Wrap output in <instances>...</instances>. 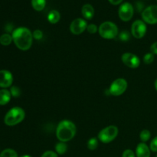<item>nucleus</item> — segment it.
<instances>
[{
    "label": "nucleus",
    "instance_id": "32",
    "mask_svg": "<svg viewBox=\"0 0 157 157\" xmlns=\"http://www.w3.org/2000/svg\"><path fill=\"white\" fill-rule=\"evenodd\" d=\"M108 1L110 4L113 5V6H117V5L121 4L124 0H108Z\"/></svg>",
    "mask_w": 157,
    "mask_h": 157
},
{
    "label": "nucleus",
    "instance_id": "33",
    "mask_svg": "<svg viewBox=\"0 0 157 157\" xmlns=\"http://www.w3.org/2000/svg\"><path fill=\"white\" fill-rule=\"evenodd\" d=\"M154 86H155V88H156V90H157V78L156 79V81H155V83H154Z\"/></svg>",
    "mask_w": 157,
    "mask_h": 157
},
{
    "label": "nucleus",
    "instance_id": "17",
    "mask_svg": "<svg viewBox=\"0 0 157 157\" xmlns=\"http://www.w3.org/2000/svg\"><path fill=\"white\" fill-rule=\"evenodd\" d=\"M46 0H32V6L37 12H41L45 8Z\"/></svg>",
    "mask_w": 157,
    "mask_h": 157
},
{
    "label": "nucleus",
    "instance_id": "2",
    "mask_svg": "<svg viewBox=\"0 0 157 157\" xmlns=\"http://www.w3.org/2000/svg\"><path fill=\"white\" fill-rule=\"evenodd\" d=\"M77 128L75 124L69 120H63L56 128V136L60 142L67 143L75 136Z\"/></svg>",
    "mask_w": 157,
    "mask_h": 157
},
{
    "label": "nucleus",
    "instance_id": "36",
    "mask_svg": "<svg viewBox=\"0 0 157 157\" xmlns=\"http://www.w3.org/2000/svg\"><path fill=\"white\" fill-rule=\"evenodd\" d=\"M156 2H157V0H156Z\"/></svg>",
    "mask_w": 157,
    "mask_h": 157
},
{
    "label": "nucleus",
    "instance_id": "1",
    "mask_svg": "<svg viewBox=\"0 0 157 157\" xmlns=\"http://www.w3.org/2000/svg\"><path fill=\"white\" fill-rule=\"evenodd\" d=\"M12 39L15 46L21 51H28L33 42V34L28 28L19 27L12 32Z\"/></svg>",
    "mask_w": 157,
    "mask_h": 157
},
{
    "label": "nucleus",
    "instance_id": "23",
    "mask_svg": "<svg viewBox=\"0 0 157 157\" xmlns=\"http://www.w3.org/2000/svg\"><path fill=\"white\" fill-rule=\"evenodd\" d=\"M154 55L151 52H149V53H147L144 56V62L146 64H150L153 62L154 61Z\"/></svg>",
    "mask_w": 157,
    "mask_h": 157
},
{
    "label": "nucleus",
    "instance_id": "5",
    "mask_svg": "<svg viewBox=\"0 0 157 157\" xmlns=\"http://www.w3.org/2000/svg\"><path fill=\"white\" fill-rule=\"evenodd\" d=\"M119 133L117 127L110 125L102 129L98 135V139L104 144H109L114 140Z\"/></svg>",
    "mask_w": 157,
    "mask_h": 157
},
{
    "label": "nucleus",
    "instance_id": "35",
    "mask_svg": "<svg viewBox=\"0 0 157 157\" xmlns=\"http://www.w3.org/2000/svg\"><path fill=\"white\" fill-rule=\"evenodd\" d=\"M156 157H157V155H156Z\"/></svg>",
    "mask_w": 157,
    "mask_h": 157
},
{
    "label": "nucleus",
    "instance_id": "28",
    "mask_svg": "<svg viewBox=\"0 0 157 157\" xmlns=\"http://www.w3.org/2000/svg\"><path fill=\"white\" fill-rule=\"evenodd\" d=\"M122 157H136V154H135V153L132 150L127 149V150L124 151L122 154Z\"/></svg>",
    "mask_w": 157,
    "mask_h": 157
},
{
    "label": "nucleus",
    "instance_id": "10",
    "mask_svg": "<svg viewBox=\"0 0 157 157\" xmlns=\"http://www.w3.org/2000/svg\"><path fill=\"white\" fill-rule=\"evenodd\" d=\"M87 23L85 19L81 18H75L70 25V32L75 35H81L84 31L87 30Z\"/></svg>",
    "mask_w": 157,
    "mask_h": 157
},
{
    "label": "nucleus",
    "instance_id": "31",
    "mask_svg": "<svg viewBox=\"0 0 157 157\" xmlns=\"http://www.w3.org/2000/svg\"><path fill=\"white\" fill-rule=\"evenodd\" d=\"M150 52L153 53L154 55H157V41H155L154 43L151 44V46H150Z\"/></svg>",
    "mask_w": 157,
    "mask_h": 157
},
{
    "label": "nucleus",
    "instance_id": "18",
    "mask_svg": "<svg viewBox=\"0 0 157 157\" xmlns=\"http://www.w3.org/2000/svg\"><path fill=\"white\" fill-rule=\"evenodd\" d=\"M67 146L66 143L59 142L55 145V152L57 154L63 155L67 152Z\"/></svg>",
    "mask_w": 157,
    "mask_h": 157
},
{
    "label": "nucleus",
    "instance_id": "12",
    "mask_svg": "<svg viewBox=\"0 0 157 157\" xmlns=\"http://www.w3.org/2000/svg\"><path fill=\"white\" fill-rule=\"evenodd\" d=\"M13 83V76L9 71H0V87L7 88L11 87Z\"/></svg>",
    "mask_w": 157,
    "mask_h": 157
},
{
    "label": "nucleus",
    "instance_id": "16",
    "mask_svg": "<svg viewBox=\"0 0 157 157\" xmlns=\"http://www.w3.org/2000/svg\"><path fill=\"white\" fill-rule=\"evenodd\" d=\"M47 18L51 24H56L61 19V14L58 10H51L48 14Z\"/></svg>",
    "mask_w": 157,
    "mask_h": 157
},
{
    "label": "nucleus",
    "instance_id": "21",
    "mask_svg": "<svg viewBox=\"0 0 157 157\" xmlns=\"http://www.w3.org/2000/svg\"><path fill=\"white\" fill-rule=\"evenodd\" d=\"M0 157H18V153L12 149H6L0 153Z\"/></svg>",
    "mask_w": 157,
    "mask_h": 157
},
{
    "label": "nucleus",
    "instance_id": "15",
    "mask_svg": "<svg viewBox=\"0 0 157 157\" xmlns=\"http://www.w3.org/2000/svg\"><path fill=\"white\" fill-rule=\"evenodd\" d=\"M11 97H12V94L10 91L6 89L0 90V105H6L10 101Z\"/></svg>",
    "mask_w": 157,
    "mask_h": 157
},
{
    "label": "nucleus",
    "instance_id": "30",
    "mask_svg": "<svg viewBox=\"0 0 157 157\" xmlns=\"http://www.w3.org/2000/svg\"><path fill=\"white\" fill-rule=\"evenodd\" d=\"M41 157H58V154L56 153V152L48 150V151L44 152Z\"/></svg>",
    "mask_w": 157,
    "mask_h": 157
},
{
    "label": "nucleus",
    "instance_id": "22",
    "mask_svg": "<svg viewBox=\"0 0 157 157\" xmlns=\"http://www.w3.org/2000/svg\"><path fill=\"white\" fill-rule=\"evenodd\" d=\"M151 137V133L149 130H143L140 133V138L143 143H146Z\"/></svg>",
    "mask_w": 157,
    "mask_h": 157
},
{
    "label": "nucleus",
    "instance_id": "27",
    "mask_svg": "<svg viewBox=\"0 0 157 157\" xmlns=\"http://www.w3.org/2000/svg\"><path fill=\"white\" fill-rule=\"evenodd\" d=\"M32 34H33V38L36 40H41L43 38V32L40 29H36Z\"/></svg>",
    "mask_w": 157,
    "mask_h": 157
},
{
    "label": "nucleus",
    "instance_id": "26",
    "mask_svg": "<svg viewBox=\"0 0 157 157\" xmlns=\"http://www.w3.org/2000/svg\"><path fill=\"white\" fill-rule=\"evenodd\" d=\"M150 149L151 151L154 152V153H157V136L153 138V140L150 142Z\"/></svg>",
    "mask_w": 157,
    "mask_h": 157
},
{
    "label": "nucleus",
    "instance_id": "19",
    "mask_svg": "<svg viewBox=\"0 0 157 157\" xmlns=\"http://www.w3.org/2000/svg\"><path fill=\"white\" fill-rule=\"evenodd\" d=\"M13 41L12 36L9 34H3L0 36V44L4 46H8Z\"/></svg>",
    "mask_w": 157,
    "mask_h": 157
},
{
    "label": "nucleus",
    "instance_id": "8",
    "mask_svg": "<svg viewBox=\"0 0 157 157\" xmlns=\"http://www.w3.org/2000/svg\"><path fill=\"white\" fill-rule=\"evenodd\" d=\"M133 14H134V9L131 3L124 2L120 6L118 15L123 21H129L131 20Z\"/></svg>",
    "mask_w": 157,
    "mask_h": 157
},
{
    "label": "nucleus",
    "instance_id": "9",
    "mask_svg": "<svg viewBox=\"0 0 157 157\" xmlns=\"http://www.w3.org/2000/svg\"><path fill=\"white\" fill-rule=\"evenodd\" d=\"M147 25L143 20H136L133 21L131 26V33L134 38L137 39L143 38L147 34Z\"/></svg>",
    "mask_w": 157,
    "mask_h": 157
},
{
    "label": "nucleus",
    "instance_id": "7",
    "mask_svg": "<svg viewBox=\"0 0 157 157\" xmlns=\"http://www.w3.org/2000/svg\"><path fill=\"white\" fill-rule=\"evenodd\" d=\"M143 21L146 24H157V6L152 5L144 9L142 12Z\"/></svg>",
    "mask_w": 157,
    "mask_h": 157
},
{
    "label": "nucleus",
    "instance_id": "25",
    "mask_svg": "<svg viewBox=\"0 0 157 157\" xmlns=\"http://www.w3.org/2000/svg\"><path fill=\"white\" fill-rule=\"evenodd\" d=\"M87 31L90 34H95L97 32H98V27L95 24L87 25Z\"/></svg>",
    "mask_w": 157,
    "mask_h": 157
},
{
    "label": "nucleus",
    "instance_id": "4",
    "mask_svg": "<svg viewBox=\"0 0 157 157\" xmlns=\"http://www.w3.org/2000/svg\"><path fill=\"white\" fill-rule=\"evenodd\" d=\"M98 32L101 38L104 39H113L118 35V27L112 21H104L98 27Z\"/></svg>",
    "mask_w": 157,
    "mask_h": 157
},
{
    "label": "nucleus",
    "instance_id": "24",
    "mask_svg": "<svg viewBox=\"0 0 157 157\" xmlns=\"http://www.w3.org/2000/svg\"><path fill=\"white\" fill-rule=\"evenodd\" d=\"M10 93L11 94H12V96H13L14 98H18V97H19L20 94H21V90H20V89L18 88V87H16V86H12V87H11Z\"/></svg>",
    "mask_w": 157,
    "mask_h": 157
},
{
    "label": "nucleus",
    "instance_id": "34",
    "mask_svg": "<svg viewBox=\"0 0 157 157\" xmlns=\"http://www.w3.org/2000/svg\"><path fill=\"white\" fill-rule=\"evenodd\" d=\"M20 157H32V156H30V155L25 154V155H22V156H21Z\"/></svg>",
    "mask_w": 157,
    "mask_h": 157
},
{
    "label": "nucleus",
    "instance_id": "20",
    "mask_svg": "<svg viewBox=\"0 0 157 157\" xmlns=\"http://www.w3.org/2000/svg\"><path fill=\"white\" fill-rule=\"evenodd\" d=\"M98 140H99L96 137H92L90 139H89V140L87 141V148L90 150H95L98 147Z\"/></svg>",
    "mask_w": 157,
    "mask_h": 157
},
{
    "label": "nucleus",
    "instance_id": "3",
    "mask_svg": "<svg viewBox=\"0 0 157 157\" xmlns=\"http://www.w3.org/2000/svg\"><path fill=\"white\" fill-rule=\"evenodd\" d=\"M25 117V112L21 107H15L11 108L4 118L5 124L9 127L15 126L22 122Z\"/></svg>",
    "mask_w": 157,
    "mask_h": 157
},
{
    "label": "nucleus",
    "instance_id": "14",
    "mask_svg": "<svg viewBox=\"0 0 157 157\" xmlns=\"http://www.w3.org/2000/svg\"><path fill=\"white\" fill-rule=\"evenodd\" d=\"M81 13L83 17L87 20H90L94 15V9L90 4H85L82 6Z\"/></svg>",
    "mask_w": 157,
    "mask_h": 157
},
{
    "label": "nucleus",
    "instance_id": "11",
    "mask_svg": "<svg viewBox=\"0 0 157 157\" xmlns=\"http://www.w3.org/2000/svg\"><path fill=\"white\" fill-rule=\"evenodd\" d=\"M123 63L130 68H137L140 64V59L136 55L130 52H126L121 56Z\"/></svg>",
    "mask_w": 157,
    "mask_h": 157
},
{
    "label": "nucleus",
    "instance_id": "29",
    "mask_svg": "<svg viewBox=\"0 0 157 157\" xmlns=\"http://www.w3.org/2000/svg\"><path fill=\"white\" fill-rule=\"evenodd\" d=\"M120 39L124 41H127V40L130 39V34H129V32H126V31L121 32L120 34Z\"/></svg>",
    "mask_w": 157,
    "mask_h": 157
},
{
    "label": "nucleus",
    "instance_id": "13",
    "mask_svg": "<svg viewBox=\"0 0 157 157\" xmlns=\"http://www.w3.org/2000/svg\"><path fill=\"white\" fill-rule=\"evenodd\" d=\"M150 149L145 143H140L136 148V157H150Z\"/></svg>",
    "mask_w": 157,
    "mask_h": 157
},
{
    "label": "nucleus",
    "instance_id": "6",
    "mask_svg": "<svg viewBox=\"0 0 157 157\" xmlns=\"http://www.w3.org/2000/svg\"><path fill=\"white\" fill-rule=\"evenodd\" d=\"M128 84L124 78H117L114 80L109 87V93L113 96H121L127 90Z\"/></svg>",
    "mask_w": 157,
    "mask_h": 157
}]
</instances>
